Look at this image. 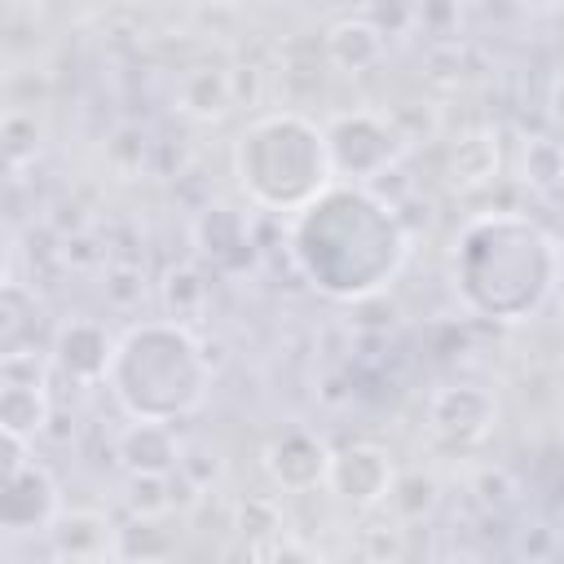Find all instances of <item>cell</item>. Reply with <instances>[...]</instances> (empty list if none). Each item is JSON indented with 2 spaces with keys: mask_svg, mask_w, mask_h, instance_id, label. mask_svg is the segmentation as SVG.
<instances>
[{
  "mask_svg": "<svg viewBox=\"0 0 564 564\" xmlns=\"http://www.w3.org/2000/svg\"><path fill=\"white\" fill-rule=\"evenodd\" d=\"M286 247L300 278L330 300L379 295L410 256V234L392 203L370 185L330 181L313 203L291 212Z\"/></svg>",
  "mask_w": 564,
  "mask_h": 564,
  "instance_id": "6da1fadb",
  "label": "cell"
},
{
  "mask_svg": "<svg viewBox=\"0 0 564 564\" xmlns=\"http://www.w3.org/2000/svg\"><path fill=\"white\" fill-rule=\"evenodd\" d=\"M564 273L560 242L520 212L471 216L449 251L458 300L489 322H529L555 295Z\"/></svg>",
  "mask_w": 564,
  "mask_h": 564,
  "instance_id": "7a4b0ae2",
  "label": "cell"
},
{
  "mask_svg": "<svg viewBox=\"0 0 564 564\" xmlns=\"http://www.w3.org/2000/svg\"><path fill=\"white\" fill-rule=\"evenodd\" d=\"M106 388L128 419L176 423L207 401L212 361L185 322H141L115 339Z\"/></svg>",
  "mask_w": 564,
  "mask_h": 564,
  "instance_id": "3957f363",
  "label": "cell"
},
{
  "mask_svg": "<svg viewBox=\"0 0 564 564\" xmlns=\"http://www.w3.org/2000/svg\"><path fill=\"white\" fill-rule=\"evenodd\" d=\"M234 176L260 212H300L335 181L326 128L295 110L247 123L234 141Z\"/></svg>",
  "mask_w": 564,
  "mask_h": 564,
  "instance_id": "277c9868",
  "label": "cell"
},
{
  "mask_svg": "<svg viewBox=\"0 0 564 564\" xmlns=\"http://www.w3.org/2000/svg\"><path fill=\"white\" fill-rule=\"evenodd\" d=\"M31 441L9 436L4 432V480H0V529L9 538H26V533H48L53 520L66 511L62 507V489L53 480V471L44 463L31 458L26 449Z\"/></svg>",
  "mask_w": 564,
  "mask_h": 564,
  "instance_id": "5b68a950",
  "label": "cell"
},
{
  "mask_svg": "<svg viewBox=\"0 0 564 564\" xmlns=\"http://www.w3.org/2000/svg\"><path fill=\"white\" fill-rule=\"evenodd\" d=\"M326 145H330V167L335 181H375L383 167H392L397 159V132L388 128V119L357 110V115H339L326 123Z\"/></svg>",
  "mask_w": 564,
  "mask_h": 564,
  "instance_id": "8992f818",
  "label": "cell"
},
{
  "mask_svg": "<svg viewBox=\"0 0 564 564\" xmlns=\"http://www.w3.org/2000/svg\"><path fill=\"white\" fill-rule=\"evenodd\" d=\"M330 449L308 427H286L264 445V471L286 494H308L330 480Z\"/></svg>",
  "mask_w": 564,
  "mask_h": 564,
  "instance_id": "52a82bcc",
  "label": "cell"
},
{
  "mask_svg": "<svg viewBox=\"0 0 564 564\" xmlns=\"http://www.w3.org/2000/svg\"><path fill=\"white\" fill-rule=\"evenodd\" d=\"M498 419L494 397L480 383H449L427 401V427L449 445H476Z\"/></svg>",
  "mask_w": 564,
  "mask_h": 564,
  "instance_id": "ba28073f",
  "label": "cell"
},
{
  "mask_svg": "<svg viewBox=\"0 0 564 564\" xmlns=\"http://www.w3.org/2000/svg\"><path fill=\"white\" fill-rule=\"evenodd\" d=\"M326 485L348 507H375L392 494V454L370 445V441H357V445H348L330 458V480Z\"/></svg>",
  "mask_w": 564,
  "mask_h": 564,
  "instance_id": "9c48e42d",
  "label": "cell"
},
{
  "mask_svg": "<svg viewBox=\"0 0 564 564\" xmlns=\"http://www.w3.org/2000/svg\"><path fill=\"white\" fill-rule=\"evenodd\" d=\"M110 357H115V339L106 335L101 322L93 317H70L57 335H53V361L57 370H66L70 379H106L110 370Z\"/></svg>",
  "mask_w": 564,
  "mask_h": 564,
  "instance_id": "30bf717a",
  "label": "cell"
},
{
  "mask_svg": "<svg viewBox=\"0 0 564 564\" xmlns=\"http://www.w3.org/2000/svg\"><path fill=\"white\" fill-rule=\"evenodd\" d=\"M119 458L132 476H167L172 467H181V445L172 436V423L132 419L128 432L119 436Z\"/></svg>",
  "mask_w": 564,
  "mask_h": 564,
  "instance_id": "8fae6325",
  "label": "cell"
},
{
  "mask_svg": "<svg viewBox=\"0 0 564 564\" xmlns=\"http://www.w3.org/2000/svg\"><path fill=\"white\" fill-rule=\"evenodd\" d=\"M53 542L57 560H101V555H119L115 529L101 511H62L53 520V529L44 533Z\"/></svg>",
  "mask_w": 564,
  "mask_h": 564,
  "instance_id": "7c38bea8",
  "label": "cell"
},
{
  "mask_svg": "<svg viewBox=\"0 0 564 564\" xmlns=\"http://www.w3.org/2000/svg\"><path fill=\"white\" fill-rule=\"evenodd\" d=\"M383 44H388V35L370 18H344L326 31V53L344 70H370L383 57Z\"/></svg>",
  "mask_w": 564,
  "mask_h": 564,
  "instance_id": "4fadbf2b",
  "label": "cell"
},
{
  "mask_svg": "<svg viewBox=\"0 0 564 564\" xmlns=\"http://www.w3.org/2000/svg\"><path fill=\"white\" fill-rule=\"evenodd\" d=\"M48 423V397H44V379L26 383V379H4L0 388V432L35 441V432Z\"/></svg>",
  "mask_w": 564,
  "mask_h": 564,
  "instance_id": "5bb4252c",
  "label": "cell"
},
{
  "mask_svg": "<svg viewBox=\"0 0 564 564\" xmlns=\"http://www.w3.org/2000/svg\"><path fill=\"white\" fill-rule=\"evenodd\" d=\"M194 238H198L203 256H212L216 264H225V256H229L234 247H251L242 216H234L229 207H207L203 220H198V229H194Z\"/></svg>",
  "mask_w": 564,
  "mask_h": 564,
  "instance_id": "9a60e30c",
  "label": "cell"
},
{
  "mask_svg": "<svg viewBox=\"0 0 564 564\" xmlns=\"http://www.w3.org/2000/svg\"><path fill=\"white\" fill-rule=\"evenodd\" d=\"M551 110H555V119L564 123V79L555 84V97H551Z\"/></svg>",
  "mask_w": 564,
  "mask_h": 564,
  "instance_id": "2e32d148",
  "label": "cell"
},
{
  "mask_svg": "<svg viewBox=\"0 0 564 564\" xmlns=\"http://www.w3.org/2000/svg\"><path fill=\"white\" fill-rule=\"evenodd\" d=\"M542 4H555V0H542Z\"/></svg>",
  "mask_w": 564,
  "mask_h": 564,
  "instance_id": "e0dca14e",
  "label": "cell"
}]
</instances>
